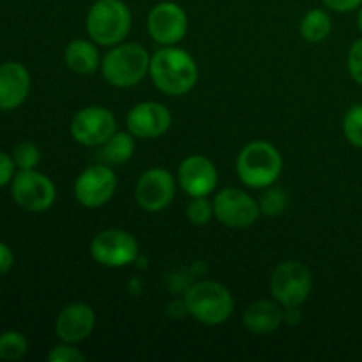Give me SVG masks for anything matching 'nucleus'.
Listing matches in <instances>:
<instances>
[{
    "label": "nucleus",
    "mask_w": 362,
    "mask_h": 362,
    "mask_svg": "<svg viewBox=\"0 0 362 362\" xmlns=\"http://www.w3.org/2000/svg\"><path fill=\"white\" fill-rule=\"evenodd\" d=\"M148 74L152 83L168 95H184L198 81V66L193 57L175 46H165L151 57Z\"/></svg>",
    "instance_id": "f257e3e1"
},
{
    "label": "nucleus",
    "mask_w": 362,
    "mask_h": 362,
    "mask_svg": "<svg viewBox=\"0 0 362 362\" xmlns=\"http://www.w3.org/2000/svg\"><path fill=\"white\" fill-rule=\"evenodd\" d=\"M283 172V158L278 148L264 140L247 144L237 158V175L253 189H267Z\"/></svg>",
    "instance_id": "f03ea898"
},
{
    "label": "nucleus",
    "mask_w": 362,
    "mask_h": 362,
    "mask_svg": "<svg viewBox=\"0 0 362 362\" xmlns=\"http://www.w3.org/2000/svg\"><path fill=\"white\" fill-rule=\"evenodd\" d=\"M151 55L138 42H119L105 55L101 71L105 80L117 88L134 87L148 73Z\"/></svg>",
    "instance_id": "7ed1b4c3"
},
{
    "label": "nucleus",
    "mask_w": 362,
    "mask_h": 362,
    "mask_svg": "<svg viewBox=\"0 0 362 362\" xmlns=\"http://www.w3.org/2000/svg\"><path fill=\"white\" fill-rule=\"evenodd\" d=\"M184 308L200 324L221 325L233 313V297L221 283L198 281L186 292Z\"/></svg>",
    "instance_id": "20e7f679"
},
{
    "label": "nucleus",
    "mask_w": 362,
    "mask_h": 362,
    "mask_svg": "<svg viewBox=\"0 0 362 362\" xmlns=\"http://www.w3.org/2000/svg\"><path fill=\"white\" fill-rule=\"evenodd\" d=\"M131 11L122 0H98L88 9V37L99 46H115L131 30Z\"/></svg>",
    "instance_id": "39448f33"
},
{
    "label": "nucleus",
    "mask_w": 362,
    "mask_h": 362,
    "mask_svg": "<svg viewBox=\"0 0 362 362\" xmlns=\"http://www.w3.org/2000/svg\"><path fill=\"white\" fill-rule=\"evenodd\" d=\"M313 279L310 269L300 262H283L274 269L271 292L283 308H299L310 297Z\"/></svg>",
    "instance_id": "423d86ee"
},
{
    "label": "nucleus",
    "mask_w": 362,
    "mask_h": 362,
    "mask_svg": "<svg viewBox=\"0 0 362 362\" xmlns=\"http://www.w3.org/2000/svg\"><path fill=\"white\" fill-rule=\"evenodd\" d=\"M117 189V175L108 165L85 168L74 180V197L87 209H98L108 204Z\"/></svg>",
    "instance_id": "0eeeda50"
},
{
    "label": "nucleus",
    "mask_w": 362,
    "mask_h": 362,
    "mask_svg": "<svg viewBox=\"0 0 362 362\" xmlns=\"http://www.w3.org/2000/svg\"><path fill=\"white\" fill-rule=\"evenodd\" d=\"M214 216L230 228H247L260 218V204L251 194L237 189V187H226L216 194Z\"/></svg>",
    "instance_id": "6e6552de"
},
{
    "label": "nucleus",
    "mask_w": 362,
    "mask_h": 362,
    "mask_svg": "<svg viewBox=\"0 0 362 362\" xmlns=\"http://www.w3.org/2000/svg\"><path fill=\"white\" fill-rule=\"evenodd\" d=\"M14 202L28 212H45L53 205L57 189L52 180L35 170H21L11 187Z\"/></svg>",
    "instance_id": "1a4fd4ad"
},
{
    "label": "nucleus",
    "mask_w": 362,
    "mask_h": 362,
    "mask_svg": "<svg viewBox=\"0 0 362 362\" xmlns=\"http://www.w3.org/2000/svg\"><path fill=\"white\" fill-rule=\"evenodd\" d=\"M138 243L129 232L105 230L90 243V255L105 267H124L138 258Z\"/></svg>",
    "instance_id": "9d476101"
},
{
    "label": "nucleus",
    "mask_w": 362,
    "mask_h": 362,
    "mask_svg": "<svg viewBox=\"0 0 362 362\" xmlns=\"http://www.w3.org/2000/svg\"><path fill=\"white\" fill-rule=\"evenodd\" d=\"M115 131V115L103 106H87L80 110L71 122V134L85 147H101Z\"/></svg>",
    "instance_id": "9b49d317"
},
{
    "label": "nucleus",
    "mask_w": 362,
    "mask_h": 362,
    "mask_svg": "<svg viewBox=\"0 0 362 362\" xmlns=\"http://www.w3.org/2000/svg\"><path fill=\"white\" fill-rule=\"evenodd\" d=\"M177 184L165 168H151L138 179L134 197L138 205L147 212H161L175 198Z\"/></svg>",
    "instance_id": "f8f14e48"
},
{
    "label": "nucleus",
    "mask_w": 362,
    "mask_h": 362,
    "mask_svg": "<svg viewBox=\"0 0 362 362\" xmlns=\"http://www.w3.org/2000/svg\"><path fill=\"white\" fill-rule=\"evenodd\" d=\"M151 37L163 46H173L184 39L187 32L186 11L175 2H159L147 18Z\"/></svg>",
    "instance_id": "ddd939ff"
},
{
    "label": "nucleus",
    "mask_w": 362,
    "mask_h": 362,
    "mask_svg": "<svg viewBox=\"0 0 362 362\" xmlns=\"http://www.w3.org/2000/svg\"><path fill=\"white\" fill-rule=\"evenodd\" d=\"M126 124L133 136L152 140V138L163 136L170 129L172 113L161 103L145 101L129 110Z\"/></svg>",
    "instance_id": "4468645a"
},
{
    "label": "nucleus",
    "mask_w": 362,
    "mask_h": 362,
    "mask_svg": "<svg viewBox=\"0 0 362 362\" xmlns=\"http://www.w3.org/2000/svg\"><path fill=\"white\" fill-rule=\"evenodd\" d=\"M179 186L193 197H209L218 186V170L211 159L204 156H189L184 159L177 173Z\"/></svg>",
    "instance_id": "2eb2a0df"
},
{
    "label": "nucleus",
    "mask_w": 362,
    "mask_h": 362,
    "mask_svg": "<svg viewBox=\"0 0 362 362\" xmlns=\"http://www.w3.org/2000/svg\"><path fill=\"white\" fill-rule=\"evenodd\" d=\"M95 327V313L88 304L74 303L64 308L55 322V332L64 343L85 341Z\"/></svg>",
    "instance_id": "dca6fc26"
},
{
    "label": "nucleus",
    "mask_w": 362,
    "mask_h": 362,
    "mask_svg": "<svg viewBox=\"0 0 362 362\" xmlns=\"http://www.w3.org/2000/svg\"><path fill=\"white\" fill-rule=\"evenodd\" d=\"M30 92V74L20 62L0 66V110H14L23 105Z\"/></svg>",
    "instance_id": "f3484780"
},
{
    "label": "nucleus",
    "mask_w": 362,
    "mask_h": 362,
    "mask_svg": "<svg viewBox=\"0 0 362 362\" xmlns=\"http://www.w3.org/2000/svg\"><path fill=\"white\" fill-rule=\"evenodd\" d=\"M285 320V313L278 300L260 299L251 304L244 313V327L257 336L274 332Z\"/></svg>",
    "instance_id": "a211bd4d"
},
{
    "label": "nucleus",
    "mask_w": 362,
    "mask_h": 362,
    "mask_svg": "<svg viewBox=\"0 0 362 362\" xmlns=\"http://www.w3.org/2000/svg\"><path fill=\"white\" fill-rule=\"evenodd\" d=\"M64 62L76 74H92L101 66V59H99V52L94 41L90 42L85 39H74L66 46Z\"/></svg>",
    "instance_id": "6ab92c4d"
},
{
    "label": "nucleus",
    "mask_w": 362,
    "mask_h": 362,
    "mask_svg": "<svg viewBox=\"0 0 362 362\" xmlns=\"http://www.w3.org/2000/svg\"><path fill=\"white\" fill-rule=\"evenodd\" d=\"M134 154V136L131 133L115 131L105 144L101 145L99 158L105 165H122Z\"/></svg>",
    "instance_id": "aec40b11"
},
{
    "label": "nucleus",
    "mask_w": 362,
    "mask_h": 362,
    "mask_svg": "<svg viewBox=\"0 0 362 362\" xmlns=\"http://www.w3.org/2000/svg\"><path fill=\"white\" fill-rule=\"evenodd\" d=\"M299 30L304 41L322 42L331 34L332 20L324 9H311L300 20Z\"/></svg>",
    "instance_id": "412c9836"
},
{
    "label": "nucleus",
    "mask_w": 362,
    "mask_h": 362,
    "mask_svg": "<svg viewBox=\"0 0 362 362\" xmlns=\"http://www.w3.org/2000/svg\"><path fill=\"white\" fill-rule=\"evenodd\" d=\"M28 341L21 332L7 331L0 334V359L18 361L27 354Z\"/></svg>",
    "instance_id": "4be33fe9"
},
{
    "label": "nucleus",
    "mask_w": 362,
    "mask_h": 362,
    "mask_svg": "<svg viewBox=\"0 0 362 362\" xmlns=\"http://www.w3.org/2000/svg\"><path fill=\"white\" fill-rule=\"evenodd\" d=\"M343 133L354 147L362 148V103L354 105L343 119Z\"/></svg>",
    "instance_id": "5701e85b"
},
{
    "label": "nucleus",
    "mask_w": 362,
    "mask_h": 362,
    "mask_svg": "<svg viewBox=\"0 0 362 362\" xmlns=\"http://www.w3.org/2000/svg\"><path fill=\"white\" fill-rule=\"evenodd\" d=\"M186 214L191 225L204 226L214 216V205L207 200V197H193L187 204Z\"/></svg>",
    "instance_id": "b1692460"
},
{
    "label": "nucleus",
    "mask_w": 362,
    "mask_h": 362,
    "mask_svg": "<svg viewBox=\"0 0 362 362\" xmlns=\"http://www.w3.org/2000/svg\"><path fill=\"white\" fill-rule=\"evenodd\" d=\"M258 204H260L262 214L274 218V216H279L283 211H285L286 205H288V198H286L285 191L269 189L267 187V191L262 194V198Z\"/></svg>",
    "instance_id": "393cba45"
},
{
    "label": "nucleus",
    "mask_w": 362,
    "mask_h": 362,
    "mask_svg": "<svg viewBox=\"0 0 362 362\" xmlns=\"http://www.w3.org/2000/svg\"><path fill=\"white\" fill-rule=\"evenodd\" d=\"M13 159L21 170H34L37 166L39 159H41V154H39V148L34 144L23 141V144L16 145L13 152Z\"/></svg>",
    "instance_id": "a878e982"
},
{
    "label": "nucleus",
    "mask_w": 362,
    "mask_h": 362,
    "mask_svg": "<svg viewBox=\"0 0 362 362\" xmlns=\"http://www.w3.org/2000/svg\"><path fill=\"white\" fill-rule=\"evenodd\" d=\"M346 66H349V73L357 83L362 85V37L357 39L349 49V57H346Z\"/></svg>",
    "instance_id": "bb28decb"
},
{
    "label": "nucleus",
    "mask_w": 362,
    "mask_h": 362,
    "mask_svg": "<svg viewBox=\"0 0 362 362\" xmlns=\"http://www.w3.org/2000/svg\"><path fill=\"white\" fill-rule=\"evenodd\" d=\"M49 362H83L85 356L78 349L71 346L69 343L67 345L55 346L52 352L48 354Z\"/></svg>",
    "instance_id": "cd10ccee"
},
{
    "label": "nucleus",
    "mask_w": 362,
    "mask_h": 362,
    "mask_svg": "<svg viewBox=\"0 0 362 362\" xmlns=\"http://www.w3.org/2000/svg\"><path fill=\"white\" fill-rule=\"evenodd\" d=\"M14 159L7 156L6 152H0V187L6 186L11 179L14 177Z\"/></svg>",
    "instance_id": "c85d7f7f"
},
{
    "label": "nucleus",
    "mask_w": 362,
    "mask_h": 362,
    "mask_svg": "<svg viewBox=\"0 0 362 362\" xmlns=\"http://www.w3.org/2000/svg\"><path fill=\"white\" fill-rule=\"evenodd\" d=\"M324 4L336 13H352L362 6V0H324Z\"/></svg>",
    "instance_id": "c756f323"
},
{
    "label": "nucleus",
    "mask_w": 362,
    "mask_h": 362,
    "mask_svg": "<svg viewBox=\"0 0 362 362\" xmlns=\"http://www.w3.org/2000/svg\"><path fill=\"white\" fill-rule=\"evenodd\" d=\"M14 264V255L4 243H0V274H6Z\"/></svg>",
    "instance_id": "7c9ffc66"
},
{
    "label": "nucleus",
    "mask_w": 362,
    "mask_h": 362,
    "mask_svg": "<svg viewBox=\"0 0 362 362\" xmlns=\"http://www.w3.org/2000/svg\"><path fill=\"white\" fill-rule=\"evenodd\" d=\"M357 28H359L362 34V6L359 7V14H357Z\"/></svg>",
    "instance_id": "2f4dec72"
}]
</instances>
